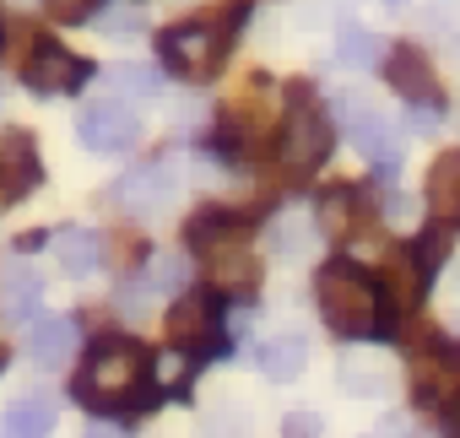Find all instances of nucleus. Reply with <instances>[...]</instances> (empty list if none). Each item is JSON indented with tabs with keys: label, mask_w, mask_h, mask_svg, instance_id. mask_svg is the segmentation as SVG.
I'll list each match as a JSON object with an SVG mask.
<instances>
[{
	"label": "nucleus",
	"mask_w": 460,
	"mask_h": 438,
	"mask_svg": "<svg viewBox=\"0 0 460 438\" xmlns=\"http://www.w3.org/2000/svg\"><path fill=\"white\" fill-rule=\"evenodd\" d=\"M76 400L93 411H141L152 400V357L125 336L98 341L76 368Z\"/></svg>",
	"instance_id": "1"
},
{
	"label": "nucleus",
	"mask_w": 460,
	"mask_h": 438,
	"mask_svg": "<svg viewBox=\"0 0 460 438\" xmlns=\"http://www.w3.org/2000/svg\"><path fill=\"white\" fill-rule=\"evenodd\" d=\"M314 293H320V314H325V325H331L336 336H347V341L379 336V330L390 325V298H385L379 282H368L352 260H331V266H320Z\"/></svg>",
	"instance_id": "2"
},
{
	"label": "nucleus",
	"mask_w": 460,
	"mask_h": 438,
	"mask_svg": "<svg viewBox=\"0 0 460 438\" xmlns=\"http://www.w3.org/2000/svg\"><path fill=\"white\" fill-rule=\"evenodd\" d=\"M190 244L200 250L206 282L217 293H244V287H255L261 260L250 250L244 216H234V211H200V216H190Z\"/></svg>",
	"instance_id": "3"
},
{
	"label": "nucleus",
	"mask_w": 460,
	"mask_h": 438,
	"mask_svg": "<svg viewBox=\"0 0 460 438\" xmlns=\"http://www.w3.org/2000/svg\"><path fill=\"white\" fill-rule=\"evenodd\" d=\"M325 157H331V114L309 98V87H293L288 114H282V168L314 173Z\"/></svg>",
	"instance_id": "4"
},
{
	"label": "nucleus",
	"mask_w": 460,
	"mask_h": 438,
	"mask_svg": "<svg viewBox=\"0 0 460 438\" xmlns=\"http://www.w3.org/2000/svg\"><path fill=\"white\" fill-rule=\"evenodd\" d=\"M157 49H163V66H168L173 76L206 82V76H217V66H222V55H227V39H222L217 28H206V22H184V28H168V33L157 39Z\"/></svg>",
	"instance_id": "5"
},
{
	"label": "nucleus",
	"mask_w": 460,
	"mask_h": 438,
	"mask_svg": "<svg viewBox=\"0 0 460 438\" xmlns=\"http://www.w3.org/2000/svg\"><path fill=\"white\" fill-rule=\"evenodd\" d=\"M331 114L347 125L352 146H358L368 162L395 168V157H401V136H395V125H390L379 109H368V103H358V98H336V103H331Z\"/></svg>",
	"instance_id": "6"
},
{
	"label": "nucleus",
	"mask_w": 460,
	"mask_h": 438,
	"mask_svg": "<svg viewBox=\"0 0 460 438\" xmlns=\"http://www.w3.org/2000/svg\"><path fill=\"white\" fill-rule=\"evenodd\" d=\"M76 136H82V146H93V152H130V146L141 141V119H136L125 103L103 98V103H87V109H82Z\"/></svg>",
	"instance_id": "7"
},
{
	"label": "nucleus",
	"mask_w": 460,
	"mask_h": 438,
	"mask_svg": "<svg viewBox=\"0 0 460 438\" xmlns=\"http://www.w3.org/2000/svg\"><path fill=\"white\" fill-rule=\"evenodd\" d=\"M93 76V66L87 60H76L71 49H60V44H33V55L22 60V82L33 87V92H71V87H82Z\"/></svg>",
	"instance_id": "8"
},
{
	"label": "nucleus",
	"mask_w": 460,
	"mask_h": 438,
	"mask_svg": "<svg viewBox=\"0 0 460 438\" xmlns=\"http://www.w3.org/2000/svg\"><path fill=\"white\" fill-rule=\"evenodd\" d=\"M33 184H39V152L22 130H6L0 136V206L22 200Z\"/></svg>",
	"instance_id": "9"
},
{
	"label": "nucleus",
	"mask_w": 460,
	"mask_h": 438,
	"mask_svg": "<svg viewBox=\"0 0 460 438\" xmlns=\"http://www.w3.org/2000/svg\"><path fill=\"white\" fill-rule=\"evenodd\" d=\"M385 76H390V87H395L401 98L438 109V76H433V66H428L417 49H395V55L385 60Z\"/></svg>",
	"instance_id": "10"
},
{
	"label": "nucleus",
	"mask_w": 460,
	"mask_h": 438,
	"mask_svg": "<svg viewBox=\"0 0 460 438\" xmlns=\"http://www.w3.org/2000/svg\"><path fill=\"white\" fill-rule=\"evenodd\" d=\"M211 336H217V298L184 293V298L168 309V341H173V346H195V341H211Z\"/></svg>",
	"instance_id": "11"
},
{
	"label": "nucleus",
	"mask_w": 460,
	"mask_h": 438,
	"mask_svg": "<svg viewBox=\"0 0 460 438\" xmlns=\"http://www.w3.org/2000/svg\"><path fill=\"white\" fill-rule=\"evenodd\" d=\"M411 390H417L422 406H449V400H460V352H433V357H422L417 373H411Z\"/></svg>",
	"instance_id": "12"
},
{
	"label": "nucleus",
	"mask_w": 460,
	"mask_h": 438,
	"mask_svg": "<svg viewBox=\"0 0 460 438\" xmlns=\"http://www.w3.org/2000/svg\"><path fill=\"white\" fill-rule=\"evenodd\" d=\"M76 352V320H39L28 336V357L39 368H66Z\"/></svg>",
	"instance_id": "13"
},
{
	"label": "nucleus",
	"mask_w": 460,
	"mask_h": 438,
	"mask_svg": "<svg viewBox=\"0 0 460 438\" xmlns=\"http://www.w3.org/2000/svg\"><path fill=\"white\" fill-rule=\"evenodd\" d=\"M428 211L438 223H460V152H444L428 173Z\"/></svg>",
	"instance_id": "14"
},
{
	"label": "nucleus",
	"mask_w": 460,
	"mask_h": 438,
	"mask_svg": "<svg viewBox=\"0 0 460 438\" xmlns=\"http://www.w3.org/2000/svg\"><path fill=\"white\" fill-rule=\"evenodd\" d=\"M39 298H44V282L28 266H6V276H0V314L12 325H22L39 314Z\"/></svg>",
	"instance_id": "15"
},
{
	"label": "nucleus",
	"mask_w": 460,
	"mask_h": 438,
	"mask_svg": "<svg viewBox=\"0 0 460 438\" xmlns=\"http://www.w3.org/2000/svg\"><path fill=\"white\" fill-rule=\"evenodd\" d=\"M163 195H168V168H157V162L130 168V173L114 184V206H125V211H157Z\"/></svg>",
	"instance_id": "16"
},
{
	"label": "nucleus",
	"mask_w": 460,
	"mask_h": 438,
	"mask_svg": "<svg viewBox=\"0 0 460 438\" xmlns=\"http://www.w3.org/2000/svg\"><path fill=\"white\" fill-rule=\"evenodd\" d=\"M55 250H60L66 276H93V271H98V260H103V239H98V233H87V228L60 233V239H55Z\"/></svg>",
	"instance_id": "17"
},
{
	"label": "nucleus",
	"mask_w": 460,
	"mask_h": 438,
	"mask_svg": "<svg viewBox=\"0 0 460 438\" xmlns=\"http://www.w3.org/2000/svg\"><path fill=\"white\" fill-rule=\"evenodd\" d=\"M6 427H12L17 438H44V433L55 427V400H49V395H28V400H17V406L6 411Z\"/></svg>",
	"instance_id": "18"
},
{
	"label": "nucleus",
	"mask_w": 460,
	"mask_h": 438,
	"mask_svg": "<svg viewBox=\"0 0 460 438\" xmlns=\"http://www.w3.org/2000/svg\"><path fill=\"white\" fill-rule=\"evenodd\" d=\"M304 357H309V346H304L298 336H282V341H266V346H261V368H266V379H277V384H288V379L304 368Z\"/></svg>",
	"instance_id": "19"
},
{
	"label": "nucleus",
	"mask_w": 460,
	"mask_h": 438,
	"mask_svg": "<svg viewBox=\"0 0 460 438\" xmlns=\"http://www.w3.org/2000/svg\"><path fill=\"white\" fill-rule=\"evenodd\" d=\"M379 55H385V39H374L368 28H341V60L347 66H379Z\"/></svg>",
	"instance_id": "20"
},
{
	"label": "nucleus",
	"mask_w": 460,
	"mask_h": 438,
	"mask_svg": "<svg viewBox=\"0 0 460 438\" xmlns=\"http://www.w3.org/2000/svg\"><path fill=\"white\" fill-rule=\"evenodd\" d=\"M146 287L152 293H184L190 287V260L184 255H157L152 271H146Z\"/></svg>",
	"instance_id": "21"
},
{
	"label": "nucleus",
	"mask_w": 460,
	"mask_h": 438,
	"mask_svg": "<svg viewBox=\"0 0 460 438\" xmlns=\"http://www.w3.org/2000/svg\"><path fill=\"white\" fill-rule=\"evenodd\" d=\"M109 87L125 92V98H157V71L152 66H114L109 71Z\"/></svg>",
	"instance_id": "22"
},
{
	"label": "nucleus",
	"mask_w": 460,
	"mask_h": 438,
	"mask_svg": "<svg viewBox=\"0 0 460 438\" xmlns=\"http://www.w3.org/2000/svg\"><path fill=\"white\" fill-rule=\"evenodd\" d=\"M444 255H449V233H444V228H433V233H422V239H417L411 260H417V276H422V287L433 282V271L444 266Z\"/></svg>",
	"instance_id": "23"
},
{
	"label": "nucleus",
	"mask_w": 460,
	"mask_h": 438,
	"mask_svg": "<svg viewBox=\"0 0 460 438\" xmlns=\"http://www.w3.org/2000/svg\"><path fill=\"white\" fill-rule=\"evenodd\" d=\"M320 228H325V233H336V239H341V233H352V195H347V189H336V195H325V200H320Z\"/></svg>",
	"instance_id": "24"
},
{
	"label": "nucleus",
	"mask_w": 460,
	"mask_h": 438,
	"mask_svg": "<svg viewBox=\"0 0 460 438\" xmlns=\"http://www.w3.org/2000/svg\"><path fill=\"white\" fill-rule=\"evenodd\" d=\"M190 373H195V357H190L184 346H173V352H163V357H157V379H163L168 390H184V384H190Z\"/></svg>",
	"instance_id": "25"
},
{
	"label": "nucleus",
	"mask_w": 460,
	"mask_h": 438,
	"mask_svg": "<svg viewBox=\"0 0 460 438\" xmlns=\"http://www.w3.org/2000/svg\"><path fill=\"white\" fill-rule=\"evenodd\" d=\"M98 28H103V33H136V28H141V12L130 6V0H114V6L98 17Z\"/></svg>",
	"instance_id": "26"
},
{
	"label": "nucleus",
	"mask_w": 460,
	"mask_h": 438,
	"mask_svg": "<svg viewBox=\"0 0 460 438\" xmlns=\"http://www.w3.org/2000/svg\"><path fill=\"white\" fill-rule=\"evenodd\" d=\"M385 379H390L385 368H358V363H347V390H352V395H379Z\"/></svg>",
	"instance_id": "27"
},
{
	"label": "nucleus",
	"mask_w": 460,
	"mask_h": 438,
	"mask_svg": "<svg viewBox=\"0 0 460 438\" xmlns=\"http://www.w3.org/2000/svg\"><path fill=\"white\" fill-rule=\"evenodd\" d=\"M44 6H49L60 22H82V17H93V6H98V0H44Z\"/></svg>",
	"instance_id": "28"
},
{
	"label": "nucleus",
	"mask_w": 460,
	"mask_h": 438,
	"mask_svg": "<svg viewBox=\"0 0 460 438\" xmlns=\"http://www.w3.org/2000/svg\"><path fill=\"white\" fill-rule=\"evenodd\" d=\"M119 309H125V314H146V287H141V282H130V287L119 293Z\"/></svg>",
	"instance_id": "29"
},
{
	"label": "nucleus",
	"mask_w": 460,
	"mask_h": 438,
	"mask_svg": "<svg viewBox=\"0 0 460 438\" xmlns=\"http://www.w3.org/2000/svg\"><path fill=\"white\" fill-rule=\"evenodd\" d=\"M314 427H320V416H314V411H298V416H288V433H293V438H314Z\"/></svg>",
	"instance_id": "30"
},
{
	"label": "nucleus",
	"mask_w": 460,
	"mask_h": 438,
	"mask_svg": "<svg viewBox=\"0 0 460 438\" xmlns=\"http://www.w3.org/2000/svg\"><path fill=\"white\" fill-rule=\"evenodd\" d=\"M455 438H460V406H455Z\"/></svg>",
	"instance_id": "31"
},
{
	"label": "nucleus",
	"mask_w": 460,
	"mask_h": 438,
	"mask_svg": "<svg viewBox=\"0 0 460 438\" xmlns=\"http://www.w3.org/2000/svg\"><path fill=\"white\" fill-rule=\"evenodd\" d=\"M93 438H109V433H103V427H98V433H93Z\"/></svg>",
	"instance_id": "32"
}]
</instances>
